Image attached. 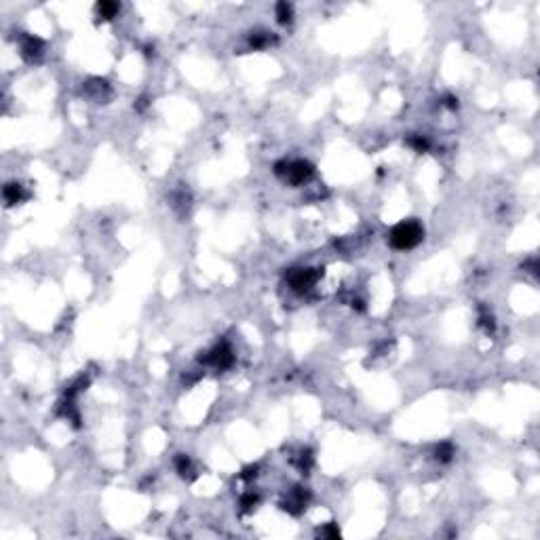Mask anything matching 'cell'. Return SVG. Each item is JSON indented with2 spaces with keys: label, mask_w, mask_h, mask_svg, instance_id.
Masks as SVG:
<instances>
[{
  "label": "cell",
  "mask_w": 540,
  "mask_h": 540,
  "mask_svg": "<svg viewBox=\"0 0 540 540\" xmlns=\"http://www.w3.org/2000/svg\"><path fill=\"white\" fill-rule=\"evenodd\" d=\"M422 241H424V228H422V224L416 222V219L399 222L391 232H388V243H391V247L397 251H410V249L418 247Z\"/></svg>",
  "instance_id": "6da1fadb"
},
{
  "label": "cell",
  "mask_w": 540,
  "mask_h": 540,
  "mask_svg": "<svg viewBox=\"0 0 540 540\" xmlns=\"http://www.w3.org/2000/svg\"><path fill=\"white\" fill-rule=\"evenodd\" d=\"M312 173H314V167L308 161H294V163L279 161L275 165V175L283 177L291 186H302L304 182H308L312 177Z\"/></svg>",
  "instance_id": "7a4b0ae2"
},
{
  "label": "cell",
  "mask_w": 540,
  "mask_h": 540,
  "mask_svg": "<svg viewBox=\"0 0 540 540\" xmlns=\"http://www.w3.org/2000/svg\"><path fill=\"white\" fill-rule=\"evenodd\" d=\"M321 277H323V268H296L294 273H289L287 281L296 294H304L312 289Z\"/></svg>",
  "instance_id": "3957f363"
},
{
  "label": "cell",
  "mask_w": 540,
  "mask_h": 540,
  "mask_svg": "<svg viewBox=\"0 0 540 540\" xmlns=\"http://www.w3.org/2000/svg\"><path fill=\"white\" fill-rule=\"evenodd\" d=\"M200 363L211 365L215 369H228L234 363V352L228 344H219L213 350L205 352V357H200Z\"/></svg>",
  "instance_id": "277c9868"
},
{
  "label": "cell",
  "mask_w": 540,
  "mask_h": 540,
  "mask_svg": "<svg viewBox=\"0 0 540 540\" xmlns=\"http://www.w3.org/2000/svg\"><path fill=\"white\" fill-rule=\"evenodd\" d=\"M306 504H308V494L304 492L302 487H294L289 496H287L281 504V509L287 511V513H291V515H300L304 509H306Z\"/></svg>",
  "instance_id": "5b68a950"
},
{
  "label": "cell",
  "mask_w": 540,
  "mask_h": 540,
  "mask_svg": "<svg viewBox=\"0 0 540 540\" xmlns=\"http://www.w3.org/2000/svg\"><path fill=\"white\" fill-rule=\"evenodd\" d=\"M42 47L44 42L36 36H26L24 38V44H21V53L26 59H34V57H38L42 53Z\"/></svg>",
  "instance_id": "8992f818"
},
{
  "label": "cell",
  "mask_w": 540,
  "mask_h": 540,
  "mask_svg": "<svg viewBox=\"0 0 540 540\" xmlns=\"http://www.w3.org/2000/svg\"><path fill=\"white\" fill-rule=\"evenodd\" d=\"M5 200H7V205H17V202H21L24 198H26V194H24V188L19 184H15V182H11V184H7L5 186Z\"/></svg>",
  "instance_id": "52a82bcc"
},
{
  "label": "cell",
  "mask_w": 540,
  "mask_h": 540,
  "mask_svg": "<svg viewBox=\"0 0 540 540\" xmlns=\"http://www.w3.org/2000/svg\"><path fill=\"white\" fill-rule=\"evenodd\" d=\"M118 9H121L118 3H112V0H101V3H97V7H95V11L101 19H112V17H116Z\"/></svg>",
  "instance_id": "ba28073f"
},
{
  "label": "cell",
  "mask_w": 540,
  "mask_h": 540,
  "mask_svg": "<svg viewBox=\"0 0 540 540\" xmlns=\"http://www.w3.org/2000/svg\"><path fill=\"white\" fill-rule=\"evenodd\" d=\"M291 17H294L291 5H287V3H279L277 5V19H279V24H289Z\"/></svg>",
  "instance_id": "9c48e42d"
},
{
  "label": "cell",
  "mask_w": 540,
  "mask_h": 540,
  "mask_svg": "<svg viewBox=\"0 0 540 540\" xmlns=\"http://www.w3.org/2000/svg\"><path fill=\"white\" fill-rule=\"evenodd\" d=\"M408 144H410L416 152H426V150L431 148V144H429V140L424 138V135H410V138H408Z\"/></svg>",
  "instance_id": "30bf717a"
},
{
  "label": "cell",
  "mask_w": 540,
  "mask_h": 540,
  "mask_svg": "<svg viewBox=\"0 0 540 540\" xmlns=\"http://www.w3.org/2000/svg\"><path fill=\"white\" fill-rule=\"evenodd\" d=\"M190 458L188 456H184V454H179V456H175V468H177V472L182 477H186L190 472Z\"/></svg>",
  "instance_id": "8fae6325"
},
{
  "label": "cell",
  "mask_w": 540,
  "mask_h": 540,
  "mask_svg": "<svg viewBox=\"0 0 540 540\" xmlns=\"http://www.w3.org/2000/svg\"><path fill=\"white\" fill-rule=\"evenodd\" d=\"M268 36L264 32H251V36H249V44L253 47V49H264L266 44H268Z\"/></svg>",
  "instance_id": "7c38bea8"
},
{
  "label": "cell",
  "mask_w": 540,
  "mask_h": 540,
  "mask_svg": "<svg viewBox=\"0 0 540 540\" xmlns=\"http://www.w3.org/2000/svg\"><path fill=\"white\" fill-rule=\"evenodd\" d=\"M437 460H441V462H449L452 460V456H454V447L452 443H441L437 447Z\"/></svg>",
  "instance_id": "4fadbf2b"
},
{
  "label": "cell",
  "mask_w": 540,
  "mask_h": 540,
  "mask_svg": "<svg viewBox=\"0 0 540 540\" xmlns=\"http://www.w3.org/2000/svg\"><path fill=\"white\" fill-rule=\"evenodd\" d=\"M256 504H258V496H256V494H251V492H249V494H245V496L241 498V506H243L245 511H251Z\"/></svg>",
  "instance_id": "5bb4252c"
},
{
  "label": "cell",
  "mask_w": 540,
  "mask_h": 540,
  "mask_svg": "<svg viewBox=\"0 0 540 540\" xmlns=\"http://www.w3.org/2000/svg\"><path fill=\"white\" fill-rule=\"evenodd\" d=\"M321 534H323L325 538H340V530H338L335 523H329V526L323 532H321Z\"/></svg>",
  "instance_id": "9a60e30c"
},
{
  "label": "cell",
  "mask_w": 540,
  "mask_h": 540,
  "mask_svg": "<svg viewBox=\"0 0 540 540\" xmlns=\"http://www.w3.org/2000/svg\"><path fill=\"white\" fill-rule=\"evenodd\" d=\"M256 470H258V466H247V468H245V475H243V479H251V477H256V475H258Z\"/></svg>",
  "instance_id": "2e32d148"
}]
</instances>
